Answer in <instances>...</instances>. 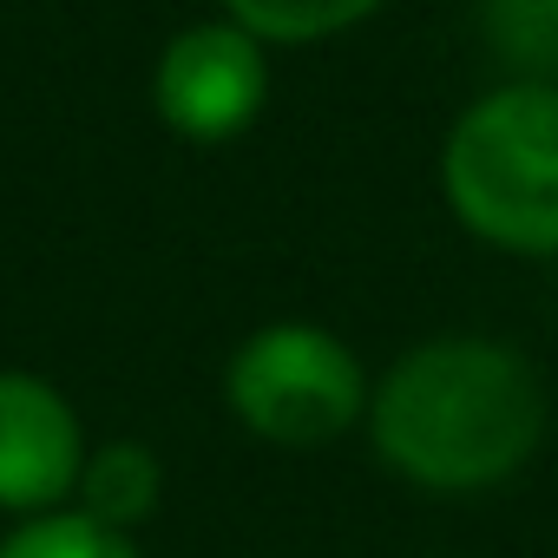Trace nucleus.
<instances>
[{
  "instance_id": "1",
  "label": "nucleus",
  "mask_w": 558,
  "mask_h": 558,
  "mask_svg": "<svg viewBox=\"0 0 558 558\" xmlns=\"http://www.w3.org/2000/svg\"><path fill=\"white\" fill-rule=\"evenodd\" d=\"M375 453L427 493H480L519 473L545 440L538 368L493 336H434L368 395Z\"/></svg>"
},
{
  "instance_id": "2",
  "label": "nucleus",
  "mask_w": 558,
  "mask_h": 558,
  "mask_svg": "<svg viewBox=\"0 0 558 558\" xmlns=\"http://www.w3.org/2000/svg\"><path fill=\"white\" fill-rule=\"evenodd\" d=\"M453 217L512 256H558V86L512 80L473 99L440 151Z\"/></svg>"
},
{
  "instance_id": "3",
  "label": "nucleus",
  "mask_w": 558,
  "mask_h": 558,
  "mask_svg": "<svg viewBox=\"0 0 558 558\" xmlns=\"http://www.w3.org/2000/svg\"><path fill=\"white\" fill-rule=\"evenodd\" d=\"M223 401L269 447H329L362 421L368 381L342 336L316 323H269L230 355Z\"/></svg>"
},
{
  "instance_id": "4",
  "label": "nucleus",
  "mask_w": 558,
  "mask_h": 558,
  "mask_svg": "<svg viewBox=\"0 0 558 558\" xmlns=\"http://www.w3.org/2000/svg\"><path fill=\"white\" fill-rule=\"evenodd\" d=\"M158 119L191 145H223L250 132L269 93L263 40H250L236 21H197L158 53Z\"/></svg>"
},
{
  "instance_id": "5",
  "label": "nucleus",
  "mask_w": 558,
  "mask_h": 558,
  "mask_svg": "<svg viewBox=\"0 0 558 558\" xmlns=\"http://www.w3.org/2000/svg\"><path fill=\"white\" fill-rule=\"evenodd\" d=\"M86 434L66 395L40 375L0 368V512H60L80 493Z\"/></svg>"
},
{
  "instance_id": "6",
  "label": "nucleus",
  "mask_w": 558,
  "mask_h": 558,
  "mask_svg": "<svg viewBox=\"0 0 558 558\" xmlns=\"http://www.w3.org/2000/svg\"><path fill=\"white\" fill-rule=\"evenodd\" d=\"M158 493H165V466H158V453L138 447V440H106V447H93L86 466H80V512L99 519V525H112V532L151 519Z\"/></svg>"
},
{
  "instance_id": "7",
  "label": "nucleus",
  "mask_w": 558,
  "mask_h": 558,
  "mask_svg": "<svg viewBox=\"0 0 558 558\" xmlns=\"http://www.w3.org/2000/svg\"><path fill=\"white\" fill-rule=\"evenodd\" d=\"M381 8H388V0H223V21H236L263 47L269 40L310 47V40H336L349 27H362Z\"/></svg>"
},
{
  "instance_id": "8",
  "label": "nucleus",
  "mask_w": 558,
  "mask_h": 558,
  "mask_svg": "<svg viewBox=\"0 0 558 558\" xmlns=\"http://www.w3.org/2000/svg\"><path fill=\"white\" fill-rule=\"evenodd\" d=\"M0 558H138V551L125 532H112L86 512H40L0 545Z\"/></svg>"
},
{
  "instance_id": "9",
  "label": "nucleus",
  "mask_w": 558,
  "mask_h": 558,
  "mask_svg": "<svg viewBox=\"0 0 558 558\" xmlns=\"http://www.w3.org/2000/svg\"><path fill=\"white\" fill-rule=\"evenodd\" d=\"M558 0H493V40L519 60H551L558 53Z\"/></svg>"
}]
</instances>
